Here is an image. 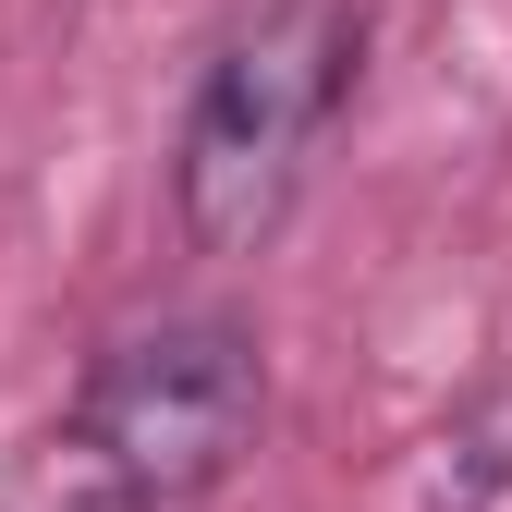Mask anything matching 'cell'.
Listing matches in <instances>:
<instances>
[{
    "label": "cell",
    "instance_id": "obj_1",
    "mask_svg": "<svg viewBox=\"0 0 512 512\" xmlns=\"http://www.w3.org/2000/svg\"><path fill=\"white\" fill-rule=\"evenodd\" d=\"M354 61H366L354 0H281V13H256L208 61L196 110H183V159H171V208H183L196 256H256L281 232L293 183H305V147L354 98Z\"/></svg>",
    "mask_w": 512,
    "mask_h": 512
},
{
    "label": "cell",
    "instance_id": "obj_2",
    "mask_svg": "<svg viewBox=\"0 0 512 512\" xmlns=\"http://www.w3.org/2000/svg\"><path fill=\"white\" fill-rule=\"evenodd\" d=\"M256 439V342L232 317H159L122 330L74 391V452L135 500H196Z\"/></svg>",
    "mask_w": 512,
    "mask_h": 512
},
{
    "label": "cell",
    "instance_id": "obj_3",
    "mask_svg": "<svg viewBox=\"0 0 512 512\" xmlns=\"http://www.w3.org/2000/svg\"><path fill=\"white\" fill-rule=\"evenodd\" d=\"M74 512H159V500H135L122 476H98V500H74Z\"/></svg>",
    "mask_w": 512,
    "mask_h": 512
}]
</instances>
